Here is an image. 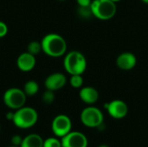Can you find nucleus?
I'll return each instance as SVG.
<instances>
[{
	"label": "nucleus",
	"instance_id": "f257e3e1",
	"mask_svg": "<svg viewBox=\"0 0 148 147\" xmlns=\"http://www.w3.org/2000/svg\"><path fill=\"white\" fill-rule=\"evenodd\" d=\"M42 51L49 57L58 58L67 52L66 40L59 34L49 33L41 40Z\"/></svg>",
	"mask_w": 148,
	"mask_h": 147
},
{
	"label": "nucleus",
	"instance_id": "f03ea898",
	"mask_svg": "<svg viewBox=\"0 0 148 147\" xmlns=\"http://www.w3.org/2000/svg\"><path fill=\"white\" fill-rule=\"evenodd\" d=\"M63 67L70 75H82L87 68V59L82 53L72 50L65 55Z\"/></svg>",
	"mask_w": 148,
	"mask_h": 147
},
{
	"label": "nucleus",
	"instance_id": "7ed1b4c3",
	"mask_svg": "<svg viewBox=\"0 0 148 147\" xmlns=\"http://www.w3.org/2000/svg\"><path fill=\"white\" fill-rule=\"evenodd\" d=\"M38 121V113L31 107H23L14 111L13 124L20 129H29L33 127Z\"/></svg>",
	"mask_w": 148,
	"mask_h": 147
},
{
	"label": "nucleus",
	"instance_id": "20e7f679",
	"mask_svg": "<svg viewBox=\"0 0 148 147\" xmlns=\"http://www.w3.org/2000/svg\"><path fill=\"white\" fill-rule=\"evenodd\" d=\"M90 7L93 16L103 21L113 18L117 11L116 3L112 0H93Z\"/></svg>",
	"mask_w": 148,
	"mask_h": 147
},
{
	"label": "nucleus",
	"instance_id": "39448f33",
	"mask_svg": "<svg viewBox=\"0 0 148 147\" xmlns=\"http://www.w3.org/2000/svg\"><path fill=\"white\" fill-rule=\"evenodd\" d=\"M26 100L27 95L24 91L18 88H8L3 95V101L4 105L13 111L24 107Z\"/></svg>",
	"mask_w": 148,
	"mask_h": 147
},
{
	"label": "nucleus",
	"instance_id": "423d86ee",
	"mask_svg": "<svg viewBox=\"0 0 148 147\" xmlns=\"http://www.w3.org/2000/svg\"><path fill=\"white\" fill-rule=\"evenodd\" d=\"M103 113L98 107L89 106L84 108L81 113V121L87 127H99L103 124Z\"/></svg>",
	"mask_w": 148,
	"mask_h": 147
},
{
	"label": "nucleus",
	"instance_id": "0eeeda50",
	"mask_svg": "<svg viewBox=\"0 0 148 147\" xmlns=\"http://www.w3.org/2000/svg\"><path fill=\"white\" fill-rule=\"evenodd\" d=\"M72 129V121L68 115L58 114L51 122V130L54 135L57 138L62 139Z\"/></svg>",
	"mask_w": 148,
	"mask_h": 147
},
{
	"label": "nucleus",
	"instance_id": "6e6552de",
	"mask_svg": "<svg viewBox=\"0 0 148 147\" xmlns=\"http://www.w3.org/2000/svg\"><path fill=\"white\" fill-rule=\"evenodd\" d=\"M62 147H88V140L85 134L77 131H71L61 139Z\"/></svg>",
	"mask_w": 148,
	"mask_h": 147
},
{
	"label": "nucleus",
	"instance_id": "1a4fd4ad",
	"mask_svg": "<svg viewBox=\"0 0 148 147\" xmlns=\"http://www.w3.org/2000/svg\"><path fill=\"white\" fill-rule=\"evenodd\" d=\"M105 108L108 110V114L116 120L123 119L128 113V107L127 103L121 100H114L105 104Z\"/></svg>",
	"mask_w": 148,
	"mask_h": 147
},
{
	"label": "nucleus",
	"instance_id": "9d476101",
	"mask_svg": "<svg viewBox=\"0 0 148 147\" xmlns=\"http://www.w3.org/2000/svg\"><path fill=\"white\" fill-rule=\"evenodd\" d=\"M67 83V77L64 74L56 72L48 75L44 81V86L46 89L51 91H57L62 89Z\"/></svg>",
	"mask_w": 148,
	"mask_h": 147
},
{
	"label": "nucleus",
	"instance_id": "9b49d317",
	"mask_svg": "<svg viewBox=\"0 0 148 147\" xmlns=\"http://www.w3.org/2000/svg\"><path fill=\"white\" fill-rule=\"evenodd\" d=\"M36 64V55L29 53V52H23L18 55L16 58V67L17 68L24 73L30 72L34 69Z\"/></svg>",
	"mask_w": 148,
	"mask_h": 147
},
{
	"label": "nucleus",
	"instance_id": "f8f14e48",
	"mask_svg": "<svg viewBox=\"0 0 148 147\" xmlns=\"http://www.w3.org/2000/svg\"><path fill=\"white\" fill-rule=\"evenodd\" d=\"M137 64V58L131 52H123L118 55L116 59L117 67L124 71L132 70Z\"/></svg>",
	"mask_w": 148,
	"mask_h": 147
},
{
	"label": "nucleus",
	"instance_id": "ddd939ff",
	"mask_svg": "<svg viewBox=\"0 0 148 147\" xmlns=\"http://www.w3.org/2000/svg\"><path fill=\"white\" fill-rule=\"evenodd\" d=\"M79 96L84 103L88 105H93L98 101L99 93L96 88L88 86L81 88L79 92Z\"/></svg>",
	"mask_w": 148,
	"mask_h": 147
},
{
	"label": "nucleus",
	"instance_id": "4468645a",
	"mask_svg": "<svg viewBox=\"0 0 148 147\" xmlns=\"http://www.w3.org/2000/svg\"><path fill=\"white\" fill-rule=\"evenodd\" d=\"M43 139L37 133H30L25 136L20 147H43Z\"/></svg>",
	"mask_w": 148,
	"mask_h": 147
},
{
	"label": "nucleus",
	"instance_id": "2eb2a0df",
	"mask_svg": "<svg viewBox=\"0 0 148 147\" xmlns=\"http://www.w3.org/2000/svg\"><path fill=\"white\" fill-rule=\"evenodd\" d=\"M23 90L27 96H34L39 92V85L36 81L29 80L24 83Z\"/></svg>",
	"mask_w": 148,
	"mask_h": 147
},
{
	"label": "nucleus",
	"instance_id": "dca6fc26",
	"mask_svg": "<svg viewBox=\"0 0 148 147\" xmlns=\"http://www.w3.org/2000/svg\"><path fill=\"white\" fill-rule=\"evenodd\" d=\"M41 51H42V45H41V42L39 41H31L27 46V52L34 55H38Z\"/></svg>",
	"mask_w": 148,
	"mask_h": 147
},
{
	"label": "nucleus",
	"instance_id": "f3484780",
	"mask_svg": "<svg viewBox=\"0 0 148 147\" xmlns=\"http://www.w3.org/2000/svg\"><path fill=\"white\" fill-rule=\"evenodd\" d=\"M77 14L82 19H89L93 16V12L90 6H78Z\"/></svg>",
	"mask_w": 148,
	"mask_h": 147
},
{
	"label": "nucleus",
	"instance_id": "a211bd4d",
	"mask_svg": "<svg viewBox=\"0 0 148 147\" xmlns=\"http://www.w3.org/2000/svg\"><path fill=\"white\" fill-rule=\"evenodd\" d=\"M84 80L82 78V75H70L69 84L74 88H81L83 85Z\"/></svg>",
	"mask_w": 148,
	"mask_h": 147
},
{
	"label": "nucleus",
	"instance_id": "6ab92c4d",
	"mask_svg": "<svg viewBox=\"0 0 148 147\" xmlns=\"http://www.w3.org/2000/svg\"><path fill=\"white\" fill-rule=\"evenodd\" d=\"M42 101H43L44 104H46V105L52 104L54 102L55 99H56L55 92L51 91V90H49V89H46V91L42 94Z\"/></svg>",
	"mask_w": 148,
	"mask_h": 147
},
{
	"label": "nucleus",
	"instance_id": "aec40b11",
	"mask_svg": "<svg viewBox=\"0 0 148 147\" xmlns=\"http://www.w3.org/2000/svg\"><path fill=\"white\" fill-rule=\"evenodd\" d=\"M43 147H62V142L57 137L48 138L43 141Z\"/></svg>",
	"mask_w": 148,
	"mask_h": 147
},
{
	"label": "nucleus",
	"instance_id": "412c9836",
	"mask_svg": "<svg viewBox=\"0 0 148 147\" xmlns=\"http://www.w3.org/2000/svg\"><path fill=\"white\" fill-rule=\"evenodd\" d=\"M23 138L21 137L20 135L18 134H16V135H13L10 139V143L12 146H21L22 145V142H23Z\"/></svg>",
	"mask_w": 148,
	"mask_h": 147
},
{
	"label": "nucleus",
	"instance_id": "4be33fe9",
	"mask_svg": "<svg viewBox=\"0 0 148 147\" xmlns=\"http://www.w3.org/2000/svg\"><path fill=\"white\" fill-rule=\"evenodd\" d=\"M8 25L4 22L0 21V38L6 36V35L8 34Z\"/></svg>",
	"mask_w": 148,
	"mask_h": 147
},
{
	"label": "nucleus",
	"instance_id": "5701e85b",
	"mask_svg": "<svg viewBox=\"0 0 148 147\" xmlns=\"http://www.w3.org/2000/svg\"><path fill=\"white\" fill-rule=\"evenodd\" d=\"M93 0H76L78 6H90Z\"/></svg>",
	"mask_w": 148,
	"mask_h": 147
},
{
	"label": "nucleus",
	"instance_id": "b1692460",
	"mask_svg": "<svg viewBox=\"0 0 148 147\" xmlns=\"http://www.w3.org/2000/svg\"><path fill=\"white\" fill-rule=\"evenodd\" d=\"M5 118L9 121H12L14 119V111H10L5 114Z\"/></svg>",
	"mask_w": 148,
	"mask_h": 147
},
{
	"label": "nucleus",
	"instance_id": "393cba45",
	"mask_svg": "<svg viewBox=\"0 0 148 147\" xmlns=\"http://www.w3.org/2000/svg\"><path fill=\"white\" fill-rule=\"evenodd\" d=\"M98 147H109L108 146H107V145H101V146H99Z\"/></svg>",
	"mask_w": 148,
	"mask_h": 147
},
{
	"label": "nucleus",
	"instance_id": "a878e982",
	"mask_svg": "<svg viewBox=\"0 0 148 147\" xmlns=\"http://www.w3.org/2000/svg\"><path fill=\"white\" fill-rule=\"evenodd\" d=\"M143 3H147V4H148V0H141Z\"/></svg>",
	"mask_w": 148,
	"mask_h": 147
},
{
	"label": "nucleus",
	"instance_id": "bb28decb",
	"mask_svg": "<svg viewBox=\"0 0 148 147\" xmlns=\"http://www.w3.org/2000/svg\"><path fill=\"white\" fill-rule=\"evenodd\" d=\"M112 1H114V2H115V3H117V2H120V1H121V0H112Z\"/></svg>",
	"mask_w": 148,
	"mask_h": 147
},
{
	"label": "nucleus",
	"instance_id": "cd10ccee",
	"mask_svg": "<svg viewBox=\"0 0 148 147\" xmlns=\"http://www.w3.org/2000/svg\"><path fill=\"white\" fill-rule=\"evenodd\" d=\"M57 1H59V2H63V1H65V0H57Z\"/></svg>",
	"mask_w": 148,
	"mask_h": 147
},
{
	"label": "nucleus",
	"instance_id": "c85d7f7f",
	"mask_svg": "<svg viewBox=\"0 0 148 147\" xmlns=\"http://www.w3.org/2000/svg\"><path fill=\"white\" fill-rule=\"evenodd\" d=\"M9 147H18V146H12V145H11L10 146H9Z\"/></svg>",
	"mask_w": 148,
	"mask_h": 147
},
{
	"label": "nucleus",
	"instance_id": "c756f323",
	"mask_svg": "<svg viewBox=\"0 0 148 147\" xmlns=\"http://www.w3.org/2000/svg\"><path fill=\"white\" fill-rule=\"evenodd\" d=\"M0 132H1V126H0Z\"/></svg>",
	"mask_w": 148,
	"mask_h": 147
}]
</instances>
